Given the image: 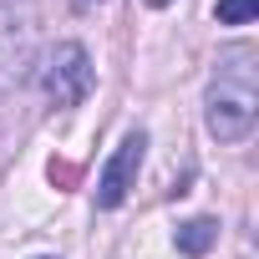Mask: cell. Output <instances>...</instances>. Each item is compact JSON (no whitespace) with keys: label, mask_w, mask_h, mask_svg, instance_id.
I'll return each mask as SVG.
<instances>
[{"label":"cell","mask_w":259,"mask_h":259,"mask_svg":"<svg viewBox=\"0 0 259 259\" xmlns=\"http://www.w3.org/2000/svg\"><path fill=\"white\" fill-rule=\"evenodd\" d=\"M81 6H92V0H81Z\"/></svg>","instance_id":"cell-8"},{"label":"cell","mask_w":259,"mask_h":259,"mask_svg":"<svg viewBox=\"0 0 259 259\" xmlns=\"http://www.w3.org/2000/svg\"><path fill=\"white\" fill-rule=\"evenodd\" d=\"M259 16V0H219V26H249Z\"/></svg>","instance_id":"cell-6"},{"label":"cell","mask_w":259,"mask_h":259,"mask_svg":"<svg viewBox=\"0 0 259 259\" xmlns=\"http://www.w3.org/2000/svg\"><path fill=\"white\" fill-rule=\"evenodd\" d=\"M213 244H219V219H188V224H178V254L203 259Z\"/></svg>","instance_id":"cell-5"},{"label":"cell","mask_w":259,"mask_h":259,"mask_svg":"<svg viewBox=\"0 0 259 259\" xmlns=\"http://www.w3.org/2000/svg\"><path fill=\"white\" fill-rule=\"evenodd\" d=\"M31 56V0H0V92H11Z\"/></svg>","instance_id":"cell-3"},{"label":"cell","mask_w":259,"mask_h":259,"mask_svg":"<svg viewBox=\"0 0 259 259\" xmlns=\"http://www.w3.org/2000/svg\"><path fill=\"white\" fill-rule=\"evenodd\" d=\"M41 259H51V254H41Z\"/></svg>","instance_id":"cell-9"},{"label":"cell","mask_w":259,"mask_h":259,"mask_svg":"<svg viewBox=\"0 0 259 259\" xmlns=\"http://www.w3.org/2000/svg\"><path fill=\"white\" fill-rule=\"evenodd\" d=\"M92 87H97V71H92L87 46L56 41V46L46 51V66H41V92H46V102H51V107H76V102L92 97Z\"/></svg>","instance_id":"cell-2"},{"label":"cell","mask_w":259,"mask_h":259,"mask_svg":"<svg viewBox=\"0 0 259 259\" xmlns=\"http://www.w3.org/2000/svg\"><path fill=\"white\" fill-rule=\"evenodd\" d=\"M148 6H173V0H148Z\"/></svg>","instance_id":"cell-7"},{"label":"cell","mask_w":259,"mask_h":259,"mask_svg":"<svg viewBox=\"0 0 259 259\" xmlns=\"http://www.w3.org/2000/svg\"><path fill=\"white\" fill-rule=\"evenodd\" d=\"M143 148H148L143 133H127V138L117 143V153L107 158V168H102V178H97V208H117L127 193H133L138 168H143Z\"/></svg>","instance_id":"cell-4"},{"label":"cell","mask_w":259,"mask_h":259,"mask_svg":"<svg viewBox=\"0 0 259 259\" xmlns=\"http://www.w3.org/2000/svg\"><path fill=\"white\" fill-rule=\"evenodd\" d=\"M254 46H229L219 56V71L208 81V133L219 143H244L254 133L259 112V87H254Z\"/></svg>","instance_id":"cell-1"}]
</instances>
